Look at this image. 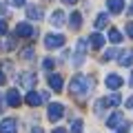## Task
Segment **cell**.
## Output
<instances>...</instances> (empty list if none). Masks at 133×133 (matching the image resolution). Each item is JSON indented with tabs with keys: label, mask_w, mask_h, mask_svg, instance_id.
<instances>
[{
	"label": "cell",
	"mask_w": 133,
	"mask_h": 133,
	"mask_svg": "<svg viewBox=\"0 0 133 133\" xmlns=\"http://www.w3.org/2000/svg\"><path fill=\"white\" fill-rule=\"evenodd\" d=\"M69 89H71L73 95H84V93H89V91H91V78L78 73V76H73L71 87H69Z\"/></svg>",
	"instance_id": "1"
},
{
	"label": "cell",
	"mask_w": 133,
	"mask_h": 133,
	"mask_svg": "<svg viewBox=\"0 0 133 133\" xmlns=\"http://www.w3.org/2000/svg\"><path fill=\"white\" fill-rule=\"evenodd\" d=\"M62 44H64V36L62 33H49L44 38V47L47 49H60Z\"/></svg>",
	"instance_id": "2"
},
{
	"label": "cell",
	"mask_w": 133,
	"mask_h": 133,
	"mask_svg": "<svg viewBox=\"0 0 133 133\" xmlns=\"http://www.w3.org/2000/svg\"><path fill=\"white\" fill-rule=\"evenodd\" d=\"M84 53H87V40H78L76 53H73V66H80L84 62Z\"/></svg>",
	"instance_id": "3"
},
{
	"label": "cell",
	"mask_w": 133,
	"mask_h": 133,
	"mask_svg": "<svg viewBox=\"0 0 133 133\" xmlns=\"http://www.w3.org/2000/svg\"><path fill=\"white\" fill-rule=\"evenodd\" d=\"M62 115H64V107H62L60 102H51V104H49V120H51V122H58Z\"/></svg>",
	"instance_id": "4"
},
{
	"label": "cell",
	"mask_w": 133,
	"mask_h": 133,
	"mask_svg": "<svg viewBox=\"0 0 133 133\" xmlns=\"http://www.w3.org/2000/svg\"><path fill=\"white\" fill-rule=\"evenodd\" d=\"M0 133H18V122H16V118L0 120Z\"/></svg>",
	"instance_id": "5"
},
{
	"label": "cell",
	"mask_w": 133,
	"mask_h": 133,
	"mask_svg": "<svg viewBox=\"0 0 133 133\" xmlns=\"http://www.w3.org/2000/svg\"><path fill=\"white\" fill-rule=\"evenodd\" d=\"M36 80H38L36 73H20V76H18V82L22 87H27V89H31V87L36 84Z\"/></svg>",
	"instance_id": "6"
},
{
	"label": "cell",
	"mask_w": 133,
	"mask_h": 133,
	"mask_svg": "<svg viewBox=\"0 0 133 133\" xmlns=\"http://www.w3.org/2000/svg\"><path fill=\"white\" fill-rule=\"evenodd\" d=\"M16 33H18L20 38H31L33 36V27L29 22H20L18 27H16Z\"/></svg>",
	"instance_id": "7"
},
{
	"label": "cell",
	"mask_w": 133,
	"mask_h": 133,
	"mask_svg": "<svg viewBox=\"0 0 133 133\" xmlns=\"http://www.w3.org/2000/svg\"><path fill=\"white\" fill-rule=\"evenodd\" d=\"M104 82H107V87H109V89H113V91H118L120 87H122V78L115 76V73H109Z\"/></svg>",
	"instance_id": "8"
},
{
	"label": "cell",
	"mask_w": 133,
	"mask_h": 133,
	"mask_svg": "<svg viewBox=\"0 0 133 133\" xmlns=\"http://www.w3.org/2000/svg\"><path fill=\"white\" fill-rule=\"evenodd\" d=\"M107 7H109L111 14H122L124 11V0H107Z\"/></svg>",
	"instance_id": "9"
},
{
	"label": "cell",
	"mask_w": 133,
	"mask_h": 133,
	"mask_svg": "<svg viewBox=\"0 0 133 133\" xmlns=\"http://www.w3.org/2000/svg\"><path fill=\"white\" fill-rule=\"evenodd\" d=\"M7 104H9V107H18V104H20V93H18V89H9V91H7Z\"/></svg>",
	"instance_id": "10"
},
{
	"label": "cell",
	"mask_w": 133,
	"mask_h": 133,
	"mask_svg": "<svg viewBox=\"0 0 133 133\" xmlns=\"http://www.w3.org/2000/svg\"><path fill=\"white\" fill-rule=\"evenodd\" d=\"M122 113H111L109 115V118H107V127H109V129H118L120 127V124H122Z\"/></svg>",
	"instance_id": "11"
},
{
	"label": "cell",
	"mask_w": 133,
	"mask_h": 133,
	"mask_svg": "<svg viewBox=\"0 0 133 133\" xmlns=\"http://www.w3.org/2000/svg\"><path fill=\"white\" fill-rule=\"evenodd\" d=\"M89 44L93 49H102V44H104V36H102V33H91V38H89Z\"/></svg>",
	"instance_id": "12"
},
{
	"label": "cell",
	"mask_w": 133,
	"mask_h": 133,
	"mask_svg": "<svg viewBox=\"0 0 133 133\" xmlns=\"http://www.w3.org/2000/svg\"><path fill=\"white\" fill-rule=\"evenodd\" d=\"M49 87H51L53 91H58V93H60V91H62V76H58V73L49 76Z\"/></svg>",
	"instance_id": "13"
},
{
	"label": "cell",
	"mask_w": 133,
	"mask_h": 133,
	"mask_svg": "<svg viewBox=\"0 0 133 133\" xmlns=\"http://www.w3.org/2000/svg\"><path fill=\"white\" fill-rule=\"evenodd\" d=\"M27 104H31V107H38V104H42V93L29 91V93H27Z\"/></svg>",
	"instance_id": "14"
},
{
	"label": "cell",
	"mask_w": 133,
	"mask_h": 133,
	"mask_svg": "<svg viewBox=\"0 0 133 133\" xmlns=\"http://www.w3.org/2000/svg\"><path fill=\"white\" fill-rule=\"evenodd\" d=\"M51 24L53 27H62L64 24V11H60V9H56L51 14Z\"/></svg>",
	"instance_id": "15"
},
{
	"label": "cell",
	"mask_w": 133,
	"mask_h": 133,
	"mask_svg": "<svg viewBox=\"0 0 133 133\" xmlns=\"http://www.w3.org/2000/svg\"><path fill=\"white\" fill-rule=\"evenodd\" d=\"M27 16H29L31 20H42V9H40L38 5H31V7L27 9Z\"/></svg>",
	"instance_id": "16"
},
{
	"label": "cell",
	"mask_w": 133,
	"mask_h": 133,
	"mask_svg": "<svg viewBox=\"0 0 133 133\" xmlns=\"http://www.w3.org/2000/svg\"><path fill=\"white\" fill-rule=\"evenodd\" d=\"M69 24H71V29H80V27H82V14L73 11L71 18H69Z\"/></svg>",
	"instance_id": "17"
},
{
	"label": "cell",
	"mask_w": 133,
	"mask_h": 133,
	"mask_svg": "<svg viewBox=\"0 0 133 133\" xmlns=\"http://www.w3.org/2000/svg\"><path fill=\"white\" fill-rule=\"evenodd\" d=\"M120 64H122V66H131V64H133V51L120 53Z\"/></svg>",
	"instance_id": "18"
},
{
	"label": "cell",
	"mask_w": 133,
	"mask_h": 133,
	"mask_svg": "<svg viewBox=\"0 0 133 133\" xmlns=\"http://www.w3.org/2000/svg\"><path fill=\"white\" fill-rule=\"evenodd\" d=\"M107 22H109V14H100L98 18H95V29H104Z\"/></svg>",
	"instance_id": "19"
},
{
	"label": "cell",
	"mask_w": 133,
	"mask_h": 133,
	"mask_svg": "<svg viewBox=\"0 0 133 133\" xmlns=\"http://www.w3.org/2000/svg\"><path fill=\"white\" fill-rule=\"evenodd\" d=\"M109 42H113V44L122 42V33H120L118 29H111V31H109Z\"/></svg>",
	"instance_id": "20"
},
{
	"label": "cell",
	"mask_w": 133,
	"mask_h": 133,
	"mask_svg": "<svg viewBox=\"0 0 133 133\" xmlns=\"http://www.w3.org/2000/svg\"><path fill=\"white\" fill-rule=\"evenodd\" d=\"M120 102H122V100H120V95H115V93L109 95V98H104V104H107V107H118Z\"/></svg>",
	"instance_id": "21"
},
{
	"label": "cell",
	"mask_w": 133,
	"mask_h": 133,
	"mask_svg": "<svg viewBox=\"0 0 133 133\" xmlns=\"http://www.w3.org/2000/svg\"><path fill=\"white\" fill-rule=\"evenodd\" d=\"M82 129H84L82 120H80V118H76V120L71 122V133H82Z\"/></svg>",
	"instance_id": "22"
},
{
	"label": "cell",
	"mask_w": 133,
	"mask_h": 133,
	"mask_svg": "<svg viewBox=\"0 0 133 133\" xmlns=\"http://www.w3.org/2000/svg\"><path fill=\"white\" fill-rule=\"evenodd\" d=\"M120 51L118 49H109V51H104V56H102V60H113V58H118Z\"/></svg>",
	"instance_id": "23"
},
{
	"label": "cell",
	"mask_w": 133,
	"mask_h": 133,
	"mask_svg": "<svg viewBox=\"0 0 133 133\" xmlns=\"http://www.w3.org/2000/svg\"><path fill=\"white\" fill-rule=\"evenodd\" d=\"M129 129H131V122L129 120H122V124L118 127V133H129Z\"/></svg>",
	"instance_id": "24"
},
{
	"label": "cell",
	"mask_w": 133,
	"mask_h": 133,
	"mask_svg": "<svg viewBox=\"0 0 133 133\" xmlns=\"http://www.w3.org/2000/svg\"><path fill=\"white\" fill-rule=\"evenodd\" d=\"M22 58H24V60H31V58H33V49L27 47V49H24V53H22Z\"/></svg>",
	"instance_id": "25"
},
{
	"label": "cell",
	"mask_w": 133,
	"mask_h": 133,
	"mask_svg": "<svg viewBox=\"0 0 133 133\" xmlns=\"http://www.w3.org/2000/svg\"><path fill=\"white\" fill-rule=\"evenodd\" d=\"M42 66L47 69V71H49V69H53V60H51V58H44V60H42Z\"/></svg>",
	"instance_id": "26"
},
{
	"label": "cell",
	"mask_w": 133,
	"mask_h": 133,
	"mask_svg": "<svg viewBox=\"0 0 133 133\" xmlns=\"http://www.w3.org/2000/svg\"><path fill=\"white\" fill-rule=\"evenodd\" d=\"M5 33H7V22L0 20V36H5Z\"/></svg>",
	"instance_id": "27"
},
{
	"label": "cell",
	"mask_w": 133,
	"mask_h": 133,
	"mask_svg": "<svg viewBox=\"0 0 133 133\" xmlns=\"http://www.w3.org/2000/svg\"><path fill=\"white\" fill-rule=\"evenodd\" d=\"M9 2H11V5H14V7H22L24 2H27V0H9Z\"/></svg>",
	"instance_id": "28"
},
{
	"label": "cell",
	"mask_w": 133,
	"mask_h": 133,
	"mask_svg": "<svg viewBox=\"0 0 133 133\" xmlns=\"http://www.w3.org/2000/svg\"><path fill=\"white\" fill-rule=\"evenodd\" d=\"M127 33H129V38H133V22L127 24Z\"/></svg>",
	"instance_id": "29"
},
{
	"label": "cell",
	"mask_w": 133,
	"mask_h": 133,
	"mask_svg": "<svg viewBox=\"0 0 133 133\" xmlns=\"http://www.w3.org/2000/svg\"><path fill=\"white\" fill-rule=\"evenodd\" d=\"M0 16H7V7H5V2H0Z\"/></svg>",
	"instance_id": "30"
},
{
	"label": "cell",
	"mask_w": 133,
	"mask_h": 133,
	"mask_svg": "<svg viewBox=\"0 0 133 133\" xmlns=\"http://www.w3.org/2000/svg\"><path fill=\"white\" fill-rule=\"evenodd\" d=\"M127 107H129V109H133V95H131V98L127 100Z\"/></svg>",
	"instance_id": "31"
},
{
	"label": "cell",
	"mask_w": 133,
	"mask_h": 133,
	"mask_svg": "<svg viewBox=\"0 0 133 133\" xmlns=\"http://www.w3.org/2000/svg\"><path fill=\"white\" fill-rule=\"evenodd\" d=\"M31 133H44V131H42L40 127H33V129H31Z\"/></svg>",
	"instance_id": "32"
},
{
	"label": "cell",
	"mask_w": 133,
	"mask_h": 133,
	"mask_svg": "<svg viewBox=\"0 0 133 133\" xmlns=\"http://www.w3.org/2000/svg\"><path fill=\"white\" fill-rule=\"evenodd\" d=\"M53 133H66V129H60V127H58V129H53Z\"/></svg>",
	"instance_id": "33"
},
{
	"label": "cell",
	"mask_w": 133,
	"mask_h": 133,
	"mask_svg": "<svg viewBox=\"0 0 133 133\" xmlns=\"http://www.w3.org/2000/svg\"><path fill=\"white\" fill-rule=\"evenodd\" d=\"M62 2H64V5H76L78 0H62Z\"/></svg>",
	"instance_id": "34"
},
{
	"label": "cell",
	"mask_w": 133,
	"mask_h": 133,
	"mask_svg": "<svg viewBox=\"0 0 133 133\" xmlns=\"http://www.w3.org/2000/svg\"><path fill=\"white\" fill-rule=\"evenodd\" d=\"M2 82H5V71L0 69V84H2Z\"/></svg>",
	"instance_id": "35"
},
{
	"label": "cell",
	"mask_w": 133,
	"mask_h": 133,
	"mask_svg": "<svg viewBox=\"0 0 133 133\" xmlns=\"http://www.w3.org/2000/svg\"><path fill=\"white\" fill-rule=\"evenodd\" d=\"M129 14H133V5H131V7H129Z\"/></svg>",
	"instance_id": "36"
},
{
	"label": "cell",
	"mask_w": 133,
	"mask_h": 133,
	"mask_svg": "<svg viewBox=\"0 0 133 133\" xmlns=\"http://www.w3.org/2000/svg\"><path fill=\"white\" fill-rule=\"evenodd\" d=\"M131 84H133V73H131Z\"/></svg>",
	"instance_id": "37"
},
{
	"label": "cell",
	"mask_w": 133,
	"mask_h": 133,
	"mask_svg": "<svg viewBox=\"0 0 133 133\" xmlns=\"http://www.w3.org/2000/svg\"><path fill=\"white\" fill-rule=\"evenodd\" d=\"M0 49H2V44H0Z\"/></svg>",
	"instance_id": "38"
}]
</instances>
